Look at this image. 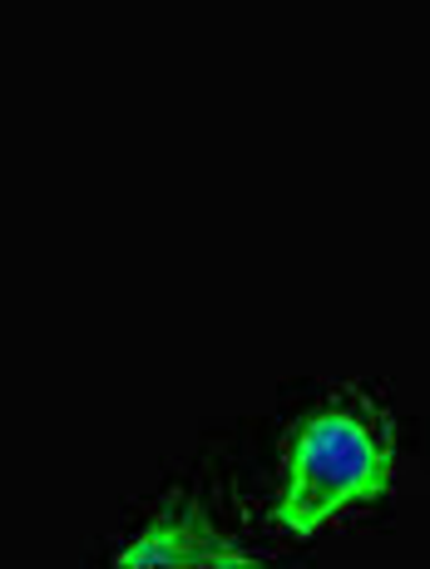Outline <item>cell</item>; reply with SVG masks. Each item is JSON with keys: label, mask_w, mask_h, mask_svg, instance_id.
<instances>
[{"label": "cell", "mask_w": 430, "mask_h": 569, "mask_svg": "<svg viewBox=\"0 0 430 569\" xmlns=\"http://www.w3.org/2000/svg\"><path fill=\"white\" fill-rule=\"evenodd\" d=\"M391 486V436L361 401H327L297 421L282 456L272 520L287 535H317L332 520L371 506Z\"/></svg>", "instance_id": "cell-1"}, {"label": "cell", "mask_w": 430, "mask_h": 569, "mask_svg": "<svg viewBox=\"0 0 430 569\" xmlns=\"http://www.w3.org/2000/svg\"><path fill=\"white\" fill-rule=\"evenodd\" d=\"M258 555H248L228 535L213 530V520L203 516V506L189 496H173L159 506L134 540L114 555L119 569H149V565H198V569H242Z\"/></svg>", "instance_id": "cell-2"}]
</instances>
